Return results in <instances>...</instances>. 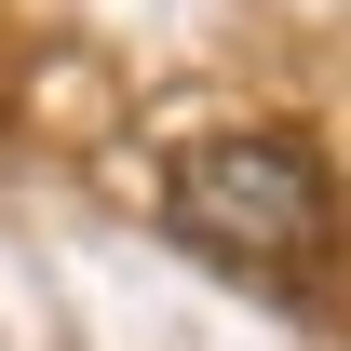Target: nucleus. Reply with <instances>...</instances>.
Listing matches in <instances>:
<instances>
[{
    "mask_svg": "<svg viewBox=\"0 0 351 351\" xmlns=\"http://www.w3.org/2000/svg\"><path fill=\"white\" fill-rule=\"evenodd\" d=\"M162 217L176 243H203L230 270H270V257H311L338 203H324V162L284 149V135H203V149H176L162 162Z\"/></svg>",
    "mask_w": 351,
    "mask_h": 351,
    "instance_id": "obj_1",
    "label": "nucleus"
}]
</instances>
